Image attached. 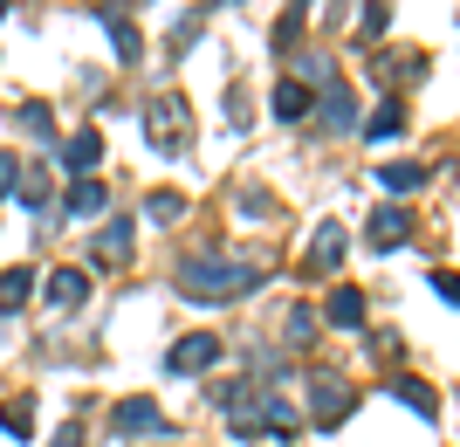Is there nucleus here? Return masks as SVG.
Segmentation results:
<instances>
[{
	"instance_id": "18",
	"label": "nucleus",
	"mask_w": 460,
	"mask_h": 447,
	"mask_svg": "<svg viewBox=\"0 0 460 447\" xmlns=\"http://www.w3.org/2000/svg\"><path fill=\"white\" fill-rule=\"evenodd\" d=\"M399 399H405L412 413H440V399H433V392H426L420 379H405V386H399Z\"/></svg>"
},
{
	"instance_id": "14",
	"label": "nucleus",
	"mask_w": 460,
	"mask_h": 447,
	"mask_svg": "<svg viewBox=\"0 0 460 447\" xmlns=\"http://www.w3.org/2000/svg\"><path fill=\"white\" fill-rule=\"evenodd\" d=\"M62 158H69V165H96V158H103V138H96V131L69 138V152H62Z\"/></svg>"
},
{
	"instance_id": "13",
	"label": "nucleus",
	"mask_w": 460,
	"mask_h": 447,
	"mask_svg": "<svg viewBox=\"0 0 460 447\" xmlns=\"http://www.w3.org/2000/svg\"><path fill=\"white\" fill-rule=\"evenodd\" d=\"M337 255H344V234H337V228H323V234H316V248H309V269H330Z\"/></svg>"
},
{
	"instance_id": "9",
	"label": "nucleus",
	"mask_w": 460,
	"mask_h": 447,
	"mask_svg": "<svg viewBox=\"0 0 460 447\" xmlns=\"http://www.w3.org/2000/svg\"><path fill=\"white\" fill-rule=\"evenodd\" d=\"M330 324H344V331H350V324H365V296L337 290V296H330Z\"/></svg>"
},
{
	"instance_id": "6",
	"label": "nucleus",
	"mask_w": 460,
	"mask_h": 447,
	"mask_svg": "<svg viewBox=\"0 0 460 447\" xmlns=\"http://www.w3.org/2000/svg\"><path fill=\"white\" fill-rule=\"evenodd\" d=\"M378 186H385V193H420L426 165H405V158H399V165H385V173H378Z\"/></svg>"
},
{
	"instance_id": "19",
	"label": "nucleus",
	"mask_w": 460,
	"mask_h": 447,
	"mask_svg": "<svg viewBox=\"0 0 460 447\" xmlns=\"http://www.w3.org/2000/svg\"><path fill=\"white\" fill-rule=\"evenodd\" d=\"M323 111H330V124H350V90H344V83H330Z\"/></svg>"
},
{
	"instance_id": "1",
	"label": "nucleus",
	"mask_w": 460,
	"mask_h": 447,
	"mask_svg": "<svg viewBox=\"0 0 460 447\" xmlns=\"http://www.w3.org/2000/svg\"><path fill=\"white\" fill-rule=\"evenodd\" d=\"M179 290L186 296H241V290H254V269H234V262H186L179 269Z\"/></svg>"
},
{
	"instance_id": "23",
	"label": "nucleus",
	"mask_w": 460,
	"mask_h": 447,
	"mask_svg": "<svg viewBox=\"0 0 460 447\" xmlns=\"http://www.w3.org/2000/svg\"><path fill=\"white\" fill-rule=\"evenodd\" d=\"M0 14H7V0H0Z\"/></svg>"
},
{
	"instance_id": "17",
	"label": "nucleus",
	"mask_w": 460,
	"mask_h": 447,
	"mask_svg": "<svg viewBox=\"0 0 460 447\" xmlns=\"http://www.w3.org/2000/svg\"><path fill=\"white\" fill-rule=\"evenodd\" d=\"M0 420H7V434H21V441H28V427H35L28 399H7V407H0Z\"/></svg>"
},
{
	"instance_id": "16",
	"label": "nucleus",
	"mask_w": 460,
	"mask_h": 447,
	"mask_svg": "<svg viewBox=\"0 0 460 447\" xmlns=\"http://www.w3.org/2000/svg\"><path fill=\"white\" fill-rule=\"evenodd\" d=\"M275 111H282V117H303L309 111V90H303V83H282V90H275Z\"/></svg>"
},
{
	"instance_id": "10",
	"label": "nucleus",
	"mask_w": 460,
	"mask_h": 447,
	"mask_svg": "<svg viewBox=\"0 0 460 447\" xmlns=\"http://www.w3.org/2000/svg\"><path fill=\"white\" fill-rule=\"evenodd\" d=\"M399 131H405V111H399V103H378V117L365 124L371 145H378V138H399Z\"/></svg>"
},
{
	"instance_id": "21",
	"label": "nucleus",
	"mask_w": 460,
	"mask_h": 447,
	"mask_svg": "<svg viewBox=\"0 0 460 447\" xmlns=\"http://www.w3.org/2000/svg\"><path fill=\"white\" fill-rule=\"evenodd\" d=\"M14 173H21V165H14V158H7V152H0V200L14 193Z\"/></svg>"
},
{
	"instance_id": "8",
	"label": "nucleus",
	"mask_w": 460,
	"mask_h": 447,
	"mask_svg": "<svg viewBox=\"0 0 460 447\" xmlns=\"http://www.w3.org/2000/svg\"><path fill=\"white\" fill-rule=\"evenodd\" d=\"M344 413H350V392L344 386H316V420H323V427H337Z\"/></svg>"
},
{
	"instance_id": "2",
	"label": "nucleus",
	"mask_w": 460,
	"mask_h": 447,
	"mask_svg": "<svg viewBox=\"0 0 460 447\" xmlns=\"http://www.w3.org/2000/svg\"><path fill=\"white\" fill-rule=\"evenodd\" d=\"M117 434H165V413H158V399H124V407L111 413Z\"/></svg>"
},
{
	"instance_id": "3",
	"label": "nucleus",
	"mask_w": 460,
	"mask_h": 447,
	"mask_svg": "<svg viewBox=\"0 0 460 447\" xmlns=\"http://www.w3.org/2000/svg\"><path fill=\"white\" fill-rule=\"evenodd\" d=\"M220 358V337H186V344L165 351V371H207Z\"/></svg>"
},
{
	"instance_id": "5",
	"label": "nucleus",
	"mask_w": 460,
	"mask_h": 447,
	"mask_svg": "<svg viewBox=\"0 0 460 447\" xmlns=\"http://www.w3.org/2000/svg\"><path fill=\"white\" fill-rule=\"evenodd\" d=\"M83 296H90V282H83V269H56V275H49V303H56V310H76Z\"/></svg>"
},
{
	"instance_id": "15",
	"label": "nucleus",
	"mask_w": 460,
	"mask_h": 447,
	"mask_svg": "<svg viewBox=\"0 0 460 447\" xmlns=\"http://www.w3.org/2000/svg\"><path fill=\"white\" fill-rule=\"evenodd\" d=\"M103 207V186L96 179H76V193H69V214H96Z\"/></svg>"
},
{
	"instance_id": "22",
	"label": "nucleus",
	"mask_w": 460,
	"mask_h": 447,
	"mask_svg": "<svg viewBox=\"0 0 460 447\" xmlns=\"http://www.w3.org/2000/svg\"><path fill=\"white\" fill-rule=\"evenodd\" d=\"M56 447H83V434H76V427H62V434H56Z\"/></svg>"
},
{
	"instance_id": "11",
	"label": "nucleus",
	"mask_w": 460,
	"mask_h": 447,
	"mask_svg": "<svg viewBox=\"0 0 460 447\" xmlns=\"http://www.w3.org/2000/svg\"><path fill=\"white\" fill-rule=\"evenodd\" d=\"M28 282H35L28 269H7V275H0V310H14V303H28Z\"/></svg>"
},
{
	"instance_id": "20",
	"label": "nucleus",
	"mask_w": 460,
	"mask_h": 447,
	"mask_svg": "<svg viewBox=\"0 0 460 447\" xmlns=\"http://www.w3.org/2000/svg\"><path fill=\"white\" fill-rule=\"evenodd\" d=\"M179 214V193H152V220H172Z\"/></svg>"
},
{
	"instance_id": "4",
	"label": "nucleus",
	"mask_w": 460,
	"mask_h": 447,
	"mask_svg": "<svg viewBox=\"0 0 460 447\" xmlns=\"http://www.w3.org/2000/svg\"><path fill=\"white\" fill-rule=\"evenodd\" d=\"M405 234H412V214H405V207H378V214H371V248H399Z\"/></svg>"
},
{
	"instance_id": "7",
	"label": "nucleus",
	"mask_w": 460,
	"mask_h": 447,
	"mask_svg": "<svg viewBox=\"0 0 460 447\" xmlns=\"http://www.w3.org/2000/svg\"><path fill=\"white\" fill-rule=\"evenodd\" d=\"M96 14H103V28H111V41H117V56L124 62H137V28L124 14H117V7H96Z\"/></svg>"
},
{
	"instance_id": "12",
	"label": "nucleus",
	"mask_w": 460,
	"mask_h": 447,
	"mask_svg": "<svg viewBox=\"0 0 460 447\" xmlns=\"http://www.w3.org/2000/svg\"><path fill=\"white\" fill-rule=\"evenodd\" d=\"M124 255H131V228L117 220V228L103 234V241H96V262H124Z\"/></svg>"
}]
</instances>
